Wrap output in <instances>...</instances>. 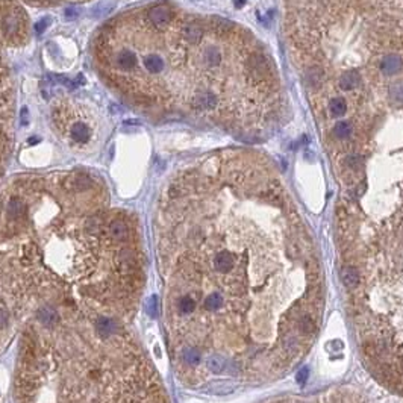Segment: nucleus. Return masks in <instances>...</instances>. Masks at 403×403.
<instances>
[{
    "mask_svg": "<svg viewBox=\"0 0 403 403\" xmlns=\"http://www.w3.org/2000/svg\"><path fill=\"white\" fill-rule=\"evenodd\" d=\"M162 321L190 388L279 381L312 349L324 312L314 237L276 164L214 153L165 190L156 221Z\"/></svg>",
    "mask_w": 403,
    "mask_h": 403,
    "instance_id": "obj_1",
    "label": "nucleus"
},
{
    "mask_svg": "<svg viewBox=\"0 0 403 403\" xmlns=\"http://www.w3.org/2000/svg\"><path fill=\"white\" fill-rule=\"evenodd\" d=\"M140 237L85 175L0 197V353L33 326L126 323L144 288Z\"/></svg>",
    "mask_w": 403,
    "mask_h": 403,
    "instance_id": "obj_2",
    "label": "nucleus"
},
{
    "mask_svg": "<svg viewBox=\"0 0 403 403\" xmlns=\"http://www.w3.org/2000/svg\"><path fill=\"white\" fill-rule=\"evenodd\" d=\"M17 403H169L146 352L117 321H64L20 337Z\"/></svg>",
    "mask_w": 403,
    "mask_h": 403,
    "instance_id": "obj_3",
    "label": "nucleus"
},
{
    "mask_svg": "<svg viewBox=\"0 0 403 403\" xmlns=\"http://www.w3.org/2000/svg\"><path fill=\"white\" fill-rule=\"evenodd\" d=\"M333 226L361 358L403 396V191L335 205Z\"/></svg>",
    "mask_w": 403,
    "mask_h": 403,
    "instance_id": "obj_4",
    "label": "nucleus"
},
{
    "mask_svg": "<svg viewBox=\"0 0 403 403\" xmlns=\"http://www.w3.org/2000/svg\"><path fill=\"white\" fill-rule=\"evenodd\" d=\"M264 403H370L362 393L352 387H332L318 393L275 397Z\"/></svg>",
    "mask_w": 403,
    "mask_h": 403,
    "instance_id": "obj_5",
    "label": "nucleus"
},
{
    "mask_svg": "<svg viewBox=\"0 0 403 403\" xmlns=\"http://www.w3.org/2000/svg\"><path fill=\"white\" fill-rule=\"evenodd\" d=\"M173 12L175 11L172 8H169L165 5H158V6H153L147 11V20L155 27H164L173 18Z\"/></svg>",
    "mask_w": 403,
    "mask_h": 403,
    "instance_id": "obj_6",
    "label": "nucleus"
},
{
    "mask_svg": "<svg viewBox=\"0 0 403 403\" xmlns=\"http://www.w3.org/2000/svg\"><path fill=\"white\" fill-rule=\"evenodd\" d=\"M144 70L152 76H159L164 72V59L158 53H149L143 59Z\"/></svg>",
    "mask_w": 403,
    "mask_h": 403,
    "instance_id": "obj_7",
    "label": "nucleus"
},
{
    "mask_svg": "<svg viewBox=\"0 0 403 403\" xmlns=\"http://www.w3.org/2000/svg\"><path fill=\"white\" fill-rule=\"evenodd\" d=\"M70 137L75 143L85 144L91 138V130L84 121H75L70 127Z\"/></svg>",
    "mask_w": 403,
    "mask_h": 403,
    "instance_id": "obj_8",
    "label": "nucleus"
},
{
    "mask_svg": "<svg viewBox=\"0 0 403 403\" xmlns=\"http://www.w3.org/2000/svg\"><path fill=\"white\" fill-rule=\"evenodd\" d=\"M117 65L120 67L121 72H132L137 67V56L132 50L129 49H121L120 53L115 58Z\"/></svg>",
    "mask_w": 403,
    "mask_h": 403,
    "instance_id": "obj_9",
    "label": "nucleus"
},
{
    "mask_svg": "<svg viewBox=\"0 0 403 403\" xmlns=\"http://www.w3.org/2000/svg\"><path fill=\"white\" fill-rule=\"evenodd\" d=\"M20 29V21L14 14H6L2 20V30L6 37L17 35Z\"/></svg>",
    "mask_w": 403,
    "mask_h": 403,
    "instance_id": "obj_10",
    "label": "nucleus"
},
{
    "mask_svg": "<svg viewBox=\"0 0 403 403\" xmlns=\"http://www.w3.org/2000/svg\"><path fill=\"white\" fill-rule=\"evenodd\" d=\"M47 24H49V20H47V18L40 20L38 23H35V32H37V33H43L44 29L47 27Z\"/></svg>",
    "mask_w": 403,
    "mask_h": 403,
    "instance_id": "obj_11",
    "label": "nucleus"
}]
</instances>
